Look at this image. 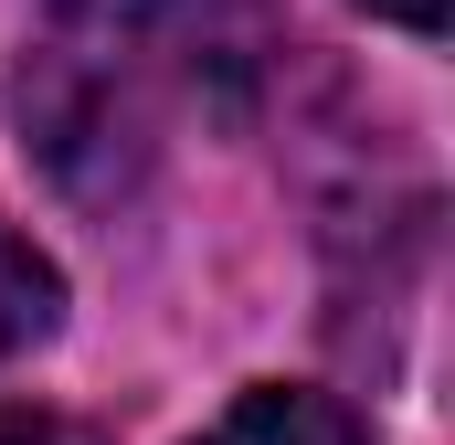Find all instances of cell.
Here are the masks:
<instances>
[{"label":"cell","instance_id":"1","mask_svg":"<svg viewBox=\"0 0 455 445\" xmlns=\"http://www.w3.org/2000/svg\"><path fill=\"white\" fill-rule=\"evenodd\" d=\"M148 75H159V32H148V11H116V0H53L43 32L21 43L11 117L64 202H85V213L138 202V181L159 159Z\"/></svg>","mask_w":455,"mask_h":445},{"label":"cell","instance_id":"2","mask_svg":"<svg viewBox=\"0 0 455 445\" xmlns=\"http://www.w3.org/2000/svg\"><path fill=\"white\" fill-rule=\"evenodd\" d=\"M191 445H381L349 403H329V392H297V382H254V392H233V414L212 425V435Z\"/></svg>","mask_w":455,"mask_h":445},{"label":"cell","instance_id":"3","mask_svg":"<svg viewBox=\"0 0 455 445\" xmlns=\"http://www.w3.org/2000/svg\"><path fill=\"white\" fill-rule=\"evenodd\" d=\"M53 319H64V276L0 222V360H21V350H43L53 339Z\"/></svg>","mask_w":455,"mask_h":445},{"label":"cell","instance_id":"4","mask_svg":"<svg viewBox=\"0 0 455 445\" xmlns=\"http://www.w3.org/2000/svg\"><path fill=\"white\" fill-rule=\"evenodd\" d=\"M0 445H96V435H75L53 414H0Z\"/></svg>","mask_w":455,"mask_h":445},{"label":"cell","instance_id":"5","mask_svg":"<svg viewBox=\"0 0 455 445\" xmlns=\"http://www.w3.org/2000/svg\"><path fill=\"white\" fill-rule=\"evenodd\" d=\"M371 11H381V21H403V32H445L455 0H371Z\"/></svg>","mask_w":455,"mask_h":445}]
</instances>
